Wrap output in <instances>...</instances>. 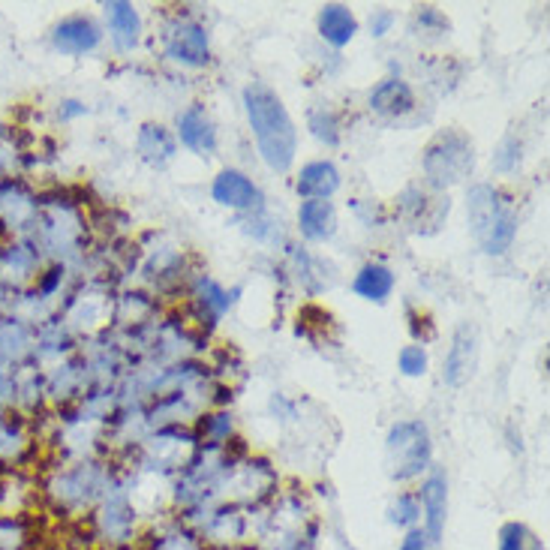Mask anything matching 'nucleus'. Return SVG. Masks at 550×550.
<instances>
[{"label": "nucleus", "mask_w": 550, "mask_h": 550, "mask_svg": "<svg viewBox=\"0 0 550 550\" xmlns=\"http://www.w3.org/2000/svg\"><path fill=\"white\" fill-rule=\"evenodd\" d=\"M244 103H247V115L259 142V151L265 157V163L274 172H286L295 163V148H298V136H295V124L286 112V106L280 103V97L253 82L244 91Z\"/></svg>", "instance_id": "nucleus-1"}, {"label": "nucleus", "mask_w": 550, "mask_h": 550, "mask_svg": "<svg viewBox=\"0 0 550 550\" xmlns=\"http://www.w3.org/2000/svg\"><path fill=\"white\" fill-rule=\"evenodd\" d=\"M469 223L475 238L487 247V253L508 250L514 238V217L508 202L493 187H472L469 193Z\"/></svg>", "instance_id": "nucleus-2"}, {"label": "nucleus", "mask_w": 550, "mask_h": 550, "mask_svg": "<svg viewBox=\"0 0 550 550\" xmlns=\"http://www.w3.org/2000/svg\"><path fill=\"white\" fill-rule=\"evenodd\" d=\"M472 169V145L460 133H445L439 136L427 154H424V172L433 187H445L460 181Z\"/></svg>", "instance_id": "nucleus-3"}, {"label": "nucleus", "mask_w": 550, "mask_h": 550, "mask_svg": "<svg viewBox=\"0 0 550 550\" xmlns=\"http://www.w3.org/2000/svg\"><path fill=\"white\" fill-rule=\"evenodd\" d=\"M388 451H391V457L397 454L394 472H397L400 478L415 475L418 469H424V463H427V457H430V442H427L424 424H418V421H403V424H397V427L391 430V436H388Z\"/></svg>", "instance_id": "nucleus-4"}, {"label": "nucleus", "mask_w": 550, "mask_h": 550, "mask_svg": "<svg viewBox=\"0 0 550 550\" xmlns=\"http://www.w3.org/2000/svg\"><path fill=\"white\" fill-rule=\"evenodd\" d=\"M475 361H478V346H475V328L472 325H460L445 361V379L448 385H463L469 382V376L475 373Z\"/></svg>", "instance_id": "nucleus-5"}, {"label": "nucleus", "mask_w": 550, "mask_h": 550, "mask_svg": "<svg viewBox=\"0 0 550 550\" xmlns=\"http://www.w3.org/2000/svg\"><path fill=\"white\" fill-rule=\"evenodd\" d=\"M298 223H301V232L310 238V241H325L334 235L337 229V214H334V205L325 202V199H307L298 211Z\"/></svg>", "instance_id": "nucleus-6"}, {"label": "nucleus", "mask_w": 550, "mask_h": 550, "mask_svg": "<svg viewBox=\"0 0 550 550\" xmlns=\"http://www.w3.org/2000/svg\"><path fill=\"white\" fill-rule=\"evenodd\" d=\"M340 187V175L331 163H310L301 169L298 193L304 199H328Z\"/></svg>", "instance_id": "nucleus-7"}, {"label": "nucleus", "mask_w": 550, "mask_h": 550, "mask_svg": "<svg viewBox=\"0 0 550 550\" xmlns=\"http://www.w3.org/2000/svg\"><path fill=\"white\" fill-rule=\"evenodd\" d=\"M214 199L229 208H250L259 199V193L241 172H223L214 184Z\"/></svg>", "instance_id": "nucleus-8"}, {"label": "nucleus", "mask_w": 550, "mask_h": 550, "mask_svg": "<svg viewBox=\"0 0 550 550\" xmlns=\"http://www.w3.org/2000/svg\"><path fill=\"white\" fill-rule=\"evenodd\" d=\"M178 133H181V142L193 151H214V145H217L214 124L208 121V115L202 109L184 112V118L178 121Z\"/></svg>", "instance_id": "nucleus-9"}, {"label": "nucleus", "mask_w": 550, "mask_h": 550, "mask_svg": "<svg viewBox=\"0 0 550 550\" xmlns=\"http://www.w3.org/2000/svg\"><path fill=\"white\" fill-rule=\"evenodd\" d=\"M370 106L379 112V115H403L412 109V91L397 82V79H388L382 82L373 94H370Z\"/></svg>", "instance_id": "nucleus-10"}, {"label": "nucleus", "mask_w": 550, "mask_h": 550, "mask_svg": "<svg viewBox=\"0 0 550 550\" xmlns=\"http://www.w3.org/2000/svg\"><path fill=\"white\" fill-rule=\"evenodd\" d=\"M55 40H58V46L64 52L79 55V52H88V49H94L100 43V31L91 22H85V19H70V22H64L58 28V37Z\"/></svg>", "instance_id": "nucleus-11"}, {"label": "nucleus", "mask_w": 550, "mask_h": 550, "mask_svg": "<svg viewBox=\"0 0 550 550\" xmlns=\"http://www.w3.org/2000/svg\"><path fill=\"white\" fill-rule=\"evenodd\" d=\"M319 31L331 46H346L355 37V19L346 7H325L319 16Z\"/></svg>", "instance_id": "nucleus-12"}, {"label": "nucleus", "mask_w": 550, "mask_h": 550, "mask_svg": "<svg viewBox=\"0 0 550 550\" xmlns=\"http://www.w3.org/2000/svg\"><path fill=\"white\" fill-rule=\"evenodd\" d=\"M352 286H355V292H358L361 298H367V301H385L388 292H391V286H394V277H391V271L382 268V265H367V268H361V274L355 277Z\"/></svg>", "instance_id": "nucleus-13"}, {"label": "nucleus", "mask_w": 550, "mask_h": 550, "mask_svg": "<svg viewBox=\"0 0 550 550\" xmlns=\"http://www.w3.org/2000/svg\"><path fill=\"white\" fill-rule=\"evenodd\" d=\"M109 25L115 34V43L121 49H133L139 40V16L130 4H112L109 7Z\"/></svg>", "instance_id": "nucleus-14"}, {"label": "nucleus", "mask_w": 550, "mask_h": 550, "mask_svg": "<svg viewBox=\"0 0 550 550\" xmlns=\"http://www.w3.org/2000/svg\"><path fill=\"white\" fill-rule=\"evenodd\" d=\"M172 55L178 61H187V64H202L208 58V43H205V34L190 28V31H181L172 43Z\"/></svg>", "instance_id": "nucleus-15"}, {"label": "nucleus", "mask_w": 550, "mask_h": 550, "mask_svg": "<svg viewBox=\"0 0 550 550\" xmlns=\"http://www.w3.org/2000/svg\"><path fill=\"white\" fill-rule=\"evenodd\" d=\"M424 367H427V355H424L421 346H406V349L400 352V370H403L406 376H421Z\"/></svg>", "instance_id": "nucleus-16"}, {"label": "nucleus", "mask_w": 550, "mask_h": 550, "mask_svg": "<svg viewBox=\"0 0 550 550\" xmlns=\"http://www.w3.org/2000/svg\"><path fill=\"white\" fill-rule=\"evenodd\" d=\"M388 25H391V16H388V13H382V16L373 22V34H376V37H382V31H385Z\"/></svg>", "instance_id": "nucleus-17"}, {"label": "nucleus", "mask_w": 550, "mask_h": 550, "mask_svg": "<svg viewBox=\"0 0 550 550\" xmlns=\"http://www.w3.org/2000/svg\"><path fill=\"white\" fill-rule=\"evenodd\" d=\"M403 550H421V535H409V541H406Z\"/></svg>", "instance_id": "nucleus-18"}]
</instances>
